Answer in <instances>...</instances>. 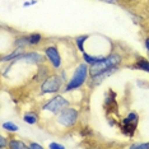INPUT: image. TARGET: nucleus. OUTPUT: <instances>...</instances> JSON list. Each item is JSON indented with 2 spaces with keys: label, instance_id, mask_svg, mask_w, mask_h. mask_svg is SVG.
<instances>
[{
  "label": "nucleus",
  "instance_id": "f257e3e1",
  "mask_svg": "<svg viewBox=\"0 0 149 149\" xmlns=\"http://www.w3.org/2000/svg\"><path fill=\"white\" fill-rule=\"evenodd\" d=\"M123 56L117 52H110L103 57L101 61L89 65V77H96L98 74H102L104 72H108L111 69L118 68L120 64H123Z\"/></svg>",
  "mask_w": 149,
  "mask_h": 149
},
{
  "label": "nucleus",
  "instance_id": "f03ea898",
  "mask_svg": "<svg viewBox=\"0 0 149 149\" xmlns=\"http://www.w3.org/2000/svg\"><path fill=\"white\" fill-rule=\"evenodd\" d=\"M88 75H89V65L87 63H79L74 70L73 75L64 86V92H72V91L79 89L86 84Z\"/></svg>",
  "mask_w": 149,
  "mask_h": 149
},
{
  "label": "nucleus",
  "instance_id": "7ed1b4c3",
  "mask_svg": "<svg viewBox=\"0 0 149 149\" xmlns=\"http://www.w3.org/2000/svg\"><path fill=\"white\" fill-rule=\"evenodd\" d=\"M79 110L75 107H66L64 108L60 113H57L54 118V124L57 126V129L63 130H69V129L75 127V125L79 121Z\"/></svg>",
  "mask_w": 149,
  "mask_h": 149
},
{
  "label": "nucleus",
  "instance_id": "20e7f679",
  "mask_svg": "<svg viewBox=\"0 0 149 149\" xmlns=\"http://www.w3.org/2000/svg\"><path fill=\"white\" fill-rule=\"evenodd\" d=\"M69 106H70V100H68L63 94H56V96H54L51 100H49L46 103H43L41 106V113L56 116L57 113L61 112L64 108Z\"/></svg>",
  "mask_w": 149,
  "mask_h": 149
},
{
  "label": "nucleus",
  "instance_id": "39448f33",
  "mask_svg": "<svg viewBox=\"0 0 149 149\" xmlns=\"http://www.w3.org/2000/svg\"><path fill=\"white\" fill-rule=\"evenodd\" d=\"M65 79L61 74H50L40 86V91L42 94H55L64 86Z\"/></svg>",
  "mask_w": 149,
  "mask_h": 149
},
{
  "label": "nucleus",
  "instance_id": "423d86ee",
  "mask_svg": "<svg viewBox=\"0 0 149 149\" xmlns=\"http://www.w3.org/2000/svg\"><path fill=\"white\" fill-rule=\"evenodd\" d=\"M138 124H139V115L135 111H131L120 121L121 133L129 138H133L135 131H136Z\"/></svg>",
  "mask_w": 149,
  "mask_h": 149
},
{
  "label": "nucleus",
  "instance_id": "0eeeda50",
  "mask_svg": "<svg viewBox=\"0 0 149 149\" xmlns=\"http://www.w3.org/2000/svg\"><path fill=\"white\" fill-rule=\"evenodd\" d=\"M43 55L46 57V61L52 66L54 70H61L63 68V57L60 55V51L55 45H49L43 49Z\"/></svg>",
  "mask_w": 149,
  "mask_h": 149
},
{
  "label": "nucleus",
  "instance_id": "6e6552de",
  "mask_svg": "<svg viewBox=\"0 0 149 149\" xmlns=\"http://www.w3.org/2000/svg\"><path fill=\"white\" fill-rule=\"evenodd\" d=\"M106 55H93V54H88V52H82V59L84 63H87L88 65H92V64H96L98 61L103 59Z\"/></svg>",
  "mask_w": 149,
  "mask_h": 149
},
{
  "label": "nucleus",
  "instance_id": "1a4fd4ad",
  "mask_svg": "<svg viewBox=\"0 0 149 149\" xmlns=\"http://www.w3.org/2000/svg\"><path fill=\"white\" fill-rule=\"evenodd\" d=\"M8 148L10 149H28L29 145L26 144L23 140L18 138H9V143H8Z\"/></svg>",
  "mask_w": 149,
  "mask_h": 149
},
{
  "label": "nucleus",
  "instance_id": "9d476101",
  "mask_svg": "<svg viewBox=\"0 0 149 149\" xmlns=\"http://www.w3.org/2000/svg\"><path fill=\"white\" fill-rule=\"evenodd\" d=\"M23 121L28 125H35L40 121V116L37 113L32 112V111H29V112H26L23 115Z\"/></svg>",
  "mask_w": 149,
  "mask_h": 149
},
{
  "label": "nucleus",
  "instance_id": "9b49d317",
  "mask_svg": "<svg viewBox=\"0 0 149 149\" xmlns=\"http://www.w3.org/2000/svg\"><path fill=\"white\" fill-rule=\"evenodd\" d=\"M133 68L139 70H144V72L149 73V61L145 57H139V59L135 61V64L133 65Z\"/></svg>",
  "mask_w": 149,
  "mask_h": 149
},
{
  "label": "nucleus",
  "instance_id": "f8f14e48",
  "mask_svg": "<svg viewBox=\"0 0 149 149\" xmlns=\"http://www.w3.org/2000/svg\"><path fill=\"white\" fill-rule=\"evenodd\" d=\"M88 38H89V36H88V35L78 36L77 38H75V46H77L78 51H80V52H84V51H86L84 43H86V41H88Z\"/></svg>",
  "mask_w": 149,
  "mask_h": 149
},
{
  "label": "nucleus",
  "instance_id": "ddd939ff",
  "mask_svg": "<svg viewBox=\"0 0 149 149\" xmlns=\"http://www.w3.org/2000/svg\"><path fill=\"white\" fill-rule=\"evenodd\" d=\"M1 129L3 130H5L6 133H9V134L17 133V131L19 130L18 125H15L14 123H12V121H5V123H3L1 124Z\"/></svg>",
  "mask_w": 149,
  "mask_h": 149
},
{
  "label": "nucleus",
  "instance_id": "4468645a",
  "mask_svg": "<svg viewBox=\"0 0 149 149\" xmlns=\"http://www.w3.org/2000/svg\"><path fill=\"white\" fill-rule=\"evenodd\" d=\"M28 40H29V45L31 46H37L42 42L43 36L41 33H31V35H28Z\"/></svg>",
  "mask_w": 149,
  "mask_h": 149
},
{
  "label": "nucleus",
  "instance_id": "2eb2a0df",
  "mask_svg": "<svg viewBox=\"0 0 149 149\" xmlns=\"http://www.w3.org/2000/svg\"><path fill=\"white\" fill-rule=\"evenodd\" d=\"M131 149H149V141L148 143H134V144H130Z\"/></svg>",
  "mask_w": 149,
  "mask_h": 149
},
{
  "label": "nucleus",
  "instance_id": "dca6fc26",
  "mask_svg": "<svg viewBox=\"0 0 149 149\" xmlns=\"http://www.w3.org/2000/svg\"><path fill=\"white\" fill-rule=\"evenodd\" d=\"M9 143V138H5L4 135H0V149H4L5 147H8Z\"/></svg>",
  "mask_w": 149,
  "mask_h": 149
},
{
  "label": "nucleus",
  "instance_id": "f3484780",
  "mask_svg": "<svg viewBox=\"0 0 149 149\" xmlns=\"http://www.w3.org/2000/svg\"><path fill=\"white\" fill-rule=\"evenodd\" d=\"M49 148L50 149H64L65 147H64L63 144H59V143H55V141H54V143L49 144Z\"/></svg>",
  "mask_w": 149,
  "mask_h": 149
},
{
  "label": "nucleus",
  "instance_id": "a211bd4d",
  "mask_svg": "<svg viewBox=\"0 0 149 149\" xmlns=\"http://www.w3.org/2000/svg\"><path fill=\"white\" fill-rule=\"evenodd\" d=\"M29 149H42L43 145L38 144V143H35V141H32V143H29Z\"/></svg>",
  "mask_w": 149,
  "mask_h": 149
},
{
  "label": "nucleus",
  "instance_id": "6ab92c4d",
  "mask_svg": "<svg viewBox=\"0 0 149 149\" xmlns=\"http://www.w3.org/2000/svg\"><path fill=\"white\" fill-rule=\"evenodd\" d=\"M35 4H37V0H29V1L23 3V6H31V5H35Z\"/></svg>",
  "mask_w": 149,
  "mask_h": 149
},
{
  "label": "nucleus",
  "instance_id": "aec40b11",
  "mask_svg": "<svg viewBox=\"0 0 149 149\" xmlns=\"http://www.w3.org/2000/svg\"><path fill=\"white\" fill-rule=\"evenodd\" d=\"M144 45H145V49L149 51V37H145V40H144Z\"/></svg>",
  "mask_w": 149,
  "mask_h": 149
},
{
  "label": "nucleus",
  "instance_id": "412c9836",
  "mask_svg": "<svg viewBox=\"0 0 149 149\" xmlns=\"http://www.w3.org/2000/svg\"><path fill=\"white\" fill-rule=\"evenodd\" d=\"M108 3H116V1H120V0H106Z\"/></svg>",
  "mask_w": 149,
  "mask_h": 149
}]
</instances>
